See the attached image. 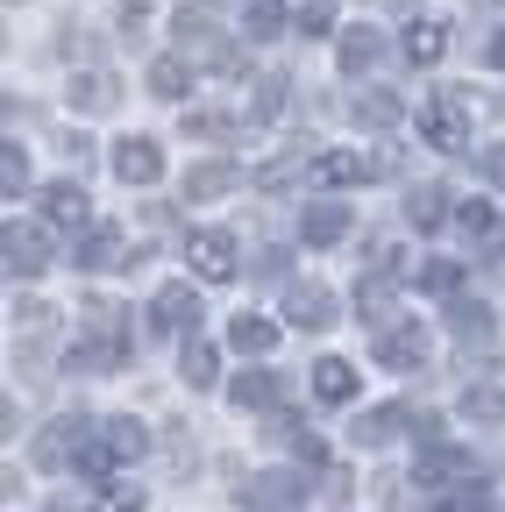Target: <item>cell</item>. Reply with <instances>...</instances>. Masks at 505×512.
<instances>
[{"mask_svg": "<svg viewBox=\"0 0 505 512\" xmlns=\"http://www.w3.org/2000/svg\"><path fill=\"white\" fill-rule=\"evenodd\" d=\"M356 121L385 128V121H399V100H392V93H370V100H356Z\"/></svg>", "mask_w": 505, "mask_h": 512, "instance_id": "603a6c76", "label": "cell"}, {"mask_svg": "<svg viewBox=\"0 0 505 512\" xmlns=\"http://www.w3.org/2000/svg\"><path fill=\"white\" fill-rule=\"evenodd\" d=\"M185 86H193V72H185L178 57H157V64H150V93H157V100H185Z\"/></svg>", "mask_w": 505, "mask_h": 512, "instance_id": "4fadbf2b", "label": "cell"}, {"mask_svg": "<svg viewBox=\"0 0 505 512\" xmlns=\"http://www.w3.org/2000/svg\"><path fill=\"white\" fill-rule=\"evenodd\" d=\"M93 512H143V491H136V484H129V491H121V484H107Z\"/></svg>", "mask_w": 505, "mask_h": 512, "instance_id": "d4e9b609", "label": "cell"}, {"mask_svg": "<svg viewBox=\"0 0 505 512\" xmlns=\"http://www.w3.org/2000/svg\"><path fill=\"white\" fill-rule=\"evenodd\" d=\"M406 221L434 228V221H441V192H413V200H406Z\"/></svg>", "mask_w": 505, "mask_h": 512, "instance_id": "4316f807", "label": "cell"}, {"mask_svg": "<svg viewBox=\"0 0 505 512\" xmlns=\"http://www.w3.org/2000/svg\"><path fill=\"white\" fill-rule=\"evenodd\" d=\"M399 420H406L399 406H377V413H363V427H356V441H363V448H385V441L399 434Z\"/></svg>", "mask_w": 505, "mask_h": 512, "instance_id": "9a60e30c", "label": "cell"}, {"mask_svg": "<svg viewBox=\"0 0 505 512\" xmlns=\"http://www.w3.org/2000/svg\"><path fill=\"white\" fill-rule=\"evenodd\" d=\"M43 221H57V228L72 221V228H79V221H86V192H79V185H50V192H43Z\"/></svg>", "mask_w": 505, "mask_h": 512, "instance_id": "ba28073f", "label": "cell"}, {"mask_svg": "<svg viewBox=\"0 0 505 512\" xmlns=\"http://www.w3.org/2000/svg\"><path fill=\"white\" fill-rule=\"evenodd\" d=\"M356 171H363V164H356L349 150H335V157H321V164H313V178H321V185H349Z\"/></svg>", "mask_w": 505, "mask_h": 512, "instance_id": "7402d4cb", "label": "cell"}, {"mask_svg": "<svg viewBox=\"0 0 505 512\" xmlns=\"http://www.w3.org/2000/svg\"><path fill=\"white\" fill-rule=\"evenodd\" d=\"M114 178H121V185H157V178H164V150H157L150 136H129V143L114 150Z\"/></svg>", "mask_w": 505, "mask_h": 512, "instance_id": "6da1fadb", "label": "cell"}, {"mask_svg": "<svg viewBox=\"0 0 505 512\" xmlns=\"http://www.w3.org/2000/svg\"><path fill=\"white\" fill-rule=\"evenodd\" d=\"M420 136H427L434 150H463V143H470V136H463V100H456V93H441V100L420 114Z\"/></svg>", "mask_w": 505, "mask_h": 512, "instance_id": "277c9868", "label": "cell"}, {"mask_svg": "<svg viewBox=\"0 0 505 512\" xmlns=\"http://www.w3.org/2000/svg\"><path fill=\"white\" fill-rule=\"evenodd\" d=\"M278 22H285L278 0H257V8H249V36H278Z\"/></svg>", "mask_w": 505, "mask_h": 512, "instance_id": "484cf974", "label": "cell"}, {"mask_svg": "<svg viewBox=\"0 0 505 512\" xmlns=\"http://www.w3.org/2000/svg\"><path fill=\"white\" fill-rule=\"evenodd\" d=\"M72 100H79L86 114H100V107H114V79H107V72H86V79L72 86Z\"/></svg>", "mask_w": 505, "mask_h": 512, "instance_id": "d6986e66", "label": "cell"}, {"mask_svg": "<svg viewBox=\"0 0 505 512\" xmlns=\"http://www.w3.org/2000/svg\"><path fill=\"white\" fill-rule=\"evenodd\" d=\"M441 50H449V22H413L406 29V57L413 64H434Z\"/></svg>", "mask_w": 505, "mask_h": 512, "instance_id": "9c48e42d", "label": "cell"}, {"mask_svg": "<svg viewBox=\"0 0 505 512\" xmlns=\"http://www.w3.org/2000/svg\"><path fill=\"white\" fill-rule=\"evenodd\" d=\"M299 36H328V8H321V0H306V8H299Z\"/></svg>", "mask_w": 505, "mask_h": 512, "instance_id": "f546056e", "label": "cell"}, {"mask_svg": "<svg viewBox=\"0 0 505 512\" xmlns=\"http://www.w3.org/2000/svg\"><path fill=\"white\" fill-rule=\"evenodd\" d=\"M342 228H349V207L342 200H321L306 214V242H342Z\"/></svg>", "mask_w": 505, "mask_h": 512, "instance_id": "8fae6325", "label": "cell"}, {"mask_svg": "<svg viewBox=\"0 0 505 512\" xmlns=\"http://www.w3.org/2000/svg\"><path fill=\"white\" fill-rule=\"evenodd\" d=\"M271 399H278V377H271V370L235 377V406H271Z\"/></svg>", "mask_w": 505, "mask_h": 512, "instance_id": "ac0fdd59", "label": "cell"}, {"mask_svg": "<svg viewBox=\"0 0 505 512\" xmlns=\"http://www.w3.org/2000/svg\"><path fill=\"white\" fill-rule=\"evenodd\" d=\"M185 384H214V349H207V342L185 349Z\"/></svg>", "mask_w": 505, "mask_h": 512, "instance_id": "cb8c5ba5", "label": "cell"}, {"mask_svg": "<svg viewBox=\"0 0 505 512\" xmlns=\"http://www.w3.org/2000/svg\"><path fill=\"white\" fill-rule=\"evenodd\" d=\"M449 320H456V335H484V328H491L484 306H470V299H463V306H449Z\"/></svg>", "mask_w": 505, "mask_h": 512, "instance_id": "83f0119b", "label": "cell"}, {"mask_svg": "<svg viewBox=\"0 0 505 512\" xmlns=\"http://www.w3.org/2000/svg\"><path fill=\"white\" fill-rule=\"evenodd\" d=\"M292 498H306V484H299L292 470H264V477L242 484V505H249V512H285Z\"/></svg>", "mask_w": 505, "mask_h": 512, "instance_id": "7a4b0ae2", "label": "cell"}, {"mask_svg": "<svg viewBox=\"0 0 505 512\" xmlns=\"http://www.w3.org/2000/svg\"><path fill=\"white\" fill-rule=\"evenodd\" d=\"M456 221H463V228H470V235H484V228H491V207H463V214H456Z\"/></svg>", "mask_w": 505, "mask_h": 512, "instance_id": "1f68e13d", "label": "cell"}, {"mask_svg": "<svg viewBox=\"0 0 505 512\" xmlns=\"http://www.w3.org/2000/svg\"><path fill=\"white\" fill-rule=\"evenodd\" d=\"M235 185V171L228 164H200V171H185V192H193V200H214V192H228Z\"/></svg>", "mask_w": 505, "mask_h": 512, "instance_id": "e0dca14e", "label": "cell"}, {"mask_svg": "<svg viewBox=\"0 0 505 512\" xmlns=\"http://www.w3.org/2000/svg\"><path fill=\"white\" fill-rule=\"evenodd\" d=\"M342 64H349V72L377 64V36H370V29H349V36H342Z\"/></svg>", "mask_w": 505, "mask_h": 512, "instance_id": "44dd1931", "label": "cell"}, {"mask_svg": "<svg viewBox=\"0 0 505 512\" xmlns=\"http://www.w3.org/2000/svg\"><path fill=\"white\" fill-rule=\"evenodd\" d=\"M79 264H86V271H107V264H121V235H114V228H100V235L79 249Z\"/></svg>", "mask_w": 505, "mask_h": 512, "instance_id": "ffe728a7", "label": "cell"}, {"mask_svg": "<svg viewBox=\"0 0 505 512\" xmlns=\"http://www.w3.org/2000/svg\"><path fill=\"white\" fill-rule=\"evenodd\" d=\"M420 349H427L420 335H406V328H392L385 342H377V363H392V370H413V363H420Z\"/></svg>", "mask_w": 505, "mask_h": 512, "instance_id": "5bb4252c", "label": "cell"}, {"mask_svg": "<svg viewBox=\"0 0 505 512\" xmlns=\"http://www.w3.org/2000/svg\"><path fill=\"white\" fill-rule=\"evenodd\" d=\"M484 171H491V178L505 185V150H491V157H484Z\"/></svg>", "mask_w": 505, "mask_h": 512, "instance_id": "d6a6232c", "label": "cell"}, {"mask_svg": "<svg viewBox=\"0 0 505 512\" xmlns=\"http://www.w3.org/2000/svg\"><path fill=\"white\" fill-rule=\"evenodd\" d=\"M313 392H321L328 406H349V399H356V363L321 356V363H313Z\"/></svg>", "mask_w": 505, "mask_h": 512, "instance_id": "52a82bcc", "label": "cell"}, {"mask_svg": "<svg viewBox=\"0 0 505 512\" xmlns=\"http://www.w3.org/2000/svg\"><path fill=\"white\" fill-rule=\"evenodd\" d=\"M185 256H193V271H200V278H214V285H221V278H235V242H228L221 228H200L193 242H185Z\"/></svg>", "mask_w": 505, "mask_h": 512, "instance_id": "3957f363", "label": "cell"}, {"mask_svg": "<svg viewBox=\"0 0 505 512\" xmlns=\"http://www.w3.org/2000/svg\"><path fill=\"white\" fill-rule=\"evenodd\" d=\"M107 448H114V463H136L143 448H150V434L136 427V420H107V434H100Z\"/></svg>", "mask_w": 505, "mask_h": 512, "instance_id": "7c38bea8", "label": "cell"}, {"mask_svg": "<svg viewBox=\"0 0 505 512\" xmlns=\"http://www.w3.org/2000/svg\"><path fill=\"white\" fill-rule=\"evenodd\" d=\"M0 185H8V200L29 185V157H22V150H8V164H0Z\"/></svg>", "mask_w": 505, "mask_h": 512, "instance_id": "f1b7e54d", "label": "cell"}, {"mask_svg": "<svg viewBox=\"0 0 505 512\" xmlns=\"http://www.w3.org/2000/svg\"><path fill=\"white\" fill-rule=\"evenodd\" d=\"M43 264H50L43 228H15V221H8V271H15V278H36Z\"/></svg>", "mask_w": 505, "mask_h": 512, "instance_id": "5b68a950", "label": "cell"}, {"mask_svg": "<svg viewBox=\"0 0 505 512\" xmlns=\"http://www.w3.org/2000/svg\"><path fill=\"white\" fill-rule=\"evenodd\" d=\"M463 406H470V413H477V420H505V399H498V392H470V399H463Z\"/></svg>", "mask_w": 505, "mask_h": 512, "instance_id": "4dcf8cb0", "label": "cell"}, {"mask_svg": "<svg viewBox=\"0 0 505 512\" xmlns=\"http://www.w3.org/2000/svg\"><path fill=\"white\" fill-rule=\"evenodd\" d=\"M228 342H235V349H249V356H264V349L278 342V328H271V320H242V313H235V328H228Z\"/></svg>", "mask_w": 505, "mask_h": 512, "instance_id": "2e32d148", "label": "cell"}, {"mask_svg": "<svg viewBox=\"0 0 505 512\" xmlns=\"http://www.w3.org/2000/svg\"><path fill=\"white\" fill-rule=\"evenodd\" d=\"M292 320H299V328H328V320H335V299H328L321 285H299V292H292Z\"/></svg>", "mask_w": 505, "mask_h": 512, "instance_id": "30bf717a", "label": "cell"}, {"mask_svg": "<svg viewBox=\"0 0 505 512\" xmlns=\"http://www.w3.org/2000/svg\"><path fill=\"white\" fill-rule=\"evenodd\" d=\"M150 313H157V328H171V335H193V320H200V299L185 292V285H164Z\"/></svg>", "mask_w": 505, "mask_h": 512, "instance_id": "8992f818", "label": "cell"}]
</instances>
